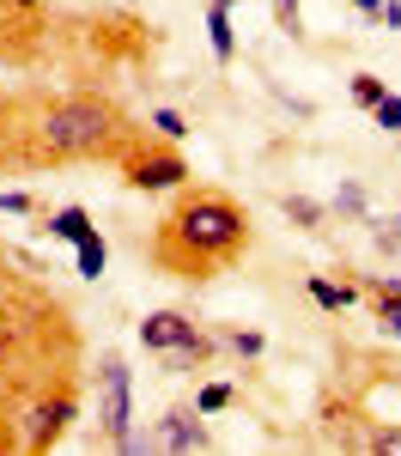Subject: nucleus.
I'll use <instances>...</instances> for the list:
<instances>
[{"label":"nucleus","instance_id":"1","mask_svg":"<svg viewBox=\"0 0 401 456\" xmlns=\"http://www.w3.org/2000/svg\"><path fill=\"white\" fill-rule=\"evenodd\" d=\"M250 249V213L225 189H182L177 208L158 219L152 262L171 281H213Z\"/></svg>","mask_w":401,"mask_h":456},{"label":"nucleus","instance_id":"2","mask_svg":"<svg viewBox=\"0 0 401 456\" xmlns=\"http://www.w3.org/2000/svg\"><path fill=\"white\" fill-rule=\"evenodd\" d=\"M25 165H68V159H128L140 134L109 98H92V92H73V98H55L43 104L31 128H25Z\"/></svg>","mask_w":401,"mask_h":456},{"label":"nucleus","instance_id":"3","mask_svg":"<svg viewBox=\"0 0 401 456\" xmlns=\"http://www.w3.org/2000/svg\"><path fill=\"white\" fill-rule=\"evenodd\" d=\"M98 432H104L109 451H140V438H134V371L122 353L98 359Z\"/></svg>","mask_w":401,"mask_h":456},{"label":"nucleus","instance_id":"4","mask_svg":"<svg viewBox=\"0 0 401 456\" xmlns=\"http://www.w3.org/2000/svg\"><path fill=\"white\" fill-rule=\"evenodd\" d=\"M140 341H146V353H171V371H188V365L213 359V347H219L213 335H201L182 311H152L140 322Z\"/></svg>","mask_w":401,"mask_h":456},{"label":"nucleus","instance_id":"5","mask_svg":"<svg viewBox=\"0 0 401 456\" xmlns=\"http://www.w3.org/2000/svg\"><path fill=\"white\" fill-rule=\"evenodd\" d=\"M182 176H188V159L177 152V141L134 146V152L122 159V183H128V189H177Z\"/></svg>","mask_w":401,"mask_h":456},{"label":"nucleus","instance_id":"6","mask_svg":"<svg viewBox=\"0 0 401 456\" xmlns=\"http://www.w3.org/2000/svg\"><path fill=\"white\" fill-rule=\"evenodd\" d=\"M73 414H79L73 384H55L31 414H25V451H49V444H61V432L73 426Z\"/></svg>","mask_w":401,"mask_h":456},{"label":"nucleus","instance_id":"7","mask_svg":"<svg viewBox=\"0 0 401 456\" xmlns=\"http://www.w3.org/2000/svg\"><path fill=\"white\" fill-rule=\"evenodd\" d=\"M207 414H201V408H171V414H164V420L152 426V438H146V444H152V451H207V444H213V438H207ZM140 444V451H146Z\"/></svg>","mask_w":401,"mask_h":456},{"label":"nucleus","instance_id":"8","mask_svg":"<svg viewBox=\"0 0 401 456\" xmlns=\"http://www.w3.org/2000/svg\"><path fill=\"white\" fill-rule=\"evenodd\" d=\"M231 12H237V0H207V43H213V61L225 68L231 55H237V31H231Z\"/></svg>","mask_w":401,"mask_h":456},{"label":"nucleus","instance_id":"9","mask_svg":"<svg viewBox=\"0 0 401 456\" xmlns=\"http://www.w3.org/2000/svg\"><path fill=\"white\" fill-rule=\"evenodd\" d=\"M43 225H49V238H61V244H79V238L92 232V213H85V208H55L49 219H43Z\"/></svg>","mask_w":401,"mask_h":456},{"label":"nucleus","instance_id":"10","mask_svg":"<svg viewBox=\"0 0 401 456\" xmlns=\"http://www.w3.org/2000/svg\"><path fill=\"white\" fill-rule=\"evenodd\" d=\"M280 213H286L298 232H323V219H328V208L310 201V195H280Z\"/></svg>","mask_w":401,"mask_h":456},{"label":"nucleus","instance_id":"11","mask_svg":"<svg viewBox=\"0 0 401 456\" xmlns=\"http://www.w3.org/2000/svg\"><path fill=\"white\" fill-rule=\"evenodd\" d=\"M79 256H73V262H79V274H85V281H98V274H104L109 268V244L104 238H98V225H92V232H85V238H79Z\"/></svg>","mask_w":401,"mask_h":456},{"label":"nucleus","instance_id":"12","mask_svg":"<svg viewBox=\"0 0 401 456\" xmlns=\"http://www.w3.org/2000/svg\"><path fill=\"white\" fill-rule=\"evenodd\" d=\"M310 298H317L323 311H347V305H353L359 292H353V286H341V281H323V274H317V281H310Z\"/></svg>","mask_w":401,"mask_h":456},{"label":"nucleus","instance_id":"13","mask_svg":"<svg viewBox=\"0 0 401 456\" xmlns=\"http://www.w3.org/2000/svg\"><path fill=\"white\" fill-rule=\"evenodd\" d=\"M371 122H377L383 134H401V98H396V92H383V98L371 104Z\"/></svg>","mask_w":401,"mask_h":456},{"label":"nucleus","instance_id":"14","mask_svg":"<svg viewBox=\"0 0 401 456\" xmlns=\"http://www.w3.org/2000/svg\"><path fill=\"white\" fill-rule=\"evenodd\" d=\"M231 402H237L231 384H201V395H195V408H201V414H225Z\"/></svg>","mask_w":401,"mask_h":456},{"label":"nucleus","instance_id":"15","mask_svg":"<svg viewBox=\"0 0 401 456\" xmlns=\"http://www.w3.org/2000/svg\"><path fill=\"white\" fill-rule=\"evenodd\" d=\"M383 92H389V86H383L377 73H353V104H359V110H371Z\"/></svg>","mask_w":401,"mask_h":456},{"label":"nucleus","instance_id":"16","mask_svg":"<svg viewBox=\"0 0 401 456\" xmlns=\"http://www.w3.org/2000/svg\"><path fill=\"white\" fill-rule=\"evenodd\" d=\"M152 128H158V141H182V134H188V122H182L177 110L164 104V110H152Z\"/></svg>","mask_w":401,"mask_h":456},{"label":"nucleus","instance_id":"17","mask_svg":"<svg viewBox=\"0 0 401 456\" xmlns=\"http://www.w3.org/2000/svg\"><path fill=\"white\" fill-rule=\"evenodd\" d=\"M274 25L286 37H304V12H298V0H274Z\"/></svg>","mask_w":401,"mask_h":456},{"label":"nucleus","instance_id":"18","mask_svg":"<svg viewBox=\"0 0 401 456\" xmlns=\"http://www.w3.org/2000/svg\"><path fill=\"white\" fill-rule=\"evenodd\" d=\"M225 347H231V353H244V359H255V353L268 347V341H261L255 329H225Z\"/></svg>","mask_w":401,"mask_h":456},{"label":"nucleus","instance_id":"19","mask_svg":"<svg viewBox=\"0 0 401 456\" xmlns=\"http://www.w3.org/2000/svg\"><path fill=\"white\" fill-rule=\"evenodd\" d=\"M371 25H383V31H401V0H383V6L371 12Z\"/></svg>","mask_w":401,"mask_h":456},{"label":"nucleus","instance_id":"20","mask_svg":"<svg viewBox=\"0 0 401 456\" xmlns=\"http://www.w3.org/2000/svg\"><path fill=\"white\" fill-rule=\"evenodd\" d=\"M0 213H36V201L25 189H6V195H0Z\"/></svg>","mask_w":401,"mask_h":456},{"label":"nucleus","instance_id":"21","mask_svg":"<svg viewBox=\"0 0 401 456\" xmlns=\"http://www.w3.org/2000/svg\"><path fill=\"white\" fill-rule=\"evenodd\" d=\"M334 208H341V213H365V189H359V183H347V189L334 195Z\"/></svg>","mask_w":401,"mask_h":456},{"label":"nucleus","instance_id":"22","mask_svg":"<svg viewBox=\"0 0 401 456\" xmlns=\"http://www.w3.org/2000/svg\"><path fill=\"white\" fill-rule=\"evenodd\" d=\"M377 316H383V329L401 341V298H389V305H377Z\"/></svg>","mask_w":401,"mask_h":456},{"label":"nucleus","instance_id":"23","mask_svg":"<svg viewBox=\"0 0 401 456\" xmlns=\"http://www.w3.org/2000/svg\"><path fill=\"white\" fill-rule=\"evenodd\" d=\"M371 298H377V305H389V298H401V281H389V274H383V281H371Z\"/></svg>","mask_w":401,"mask_h":456},{"label":"nucleus","instance_id":"24","mask_svg":"<svg viewBox=\"0 0 401 456\" xmlns=\"http://www.w3.org/2000/svg\"><path fill=\"white\" fill-rule=\"evenodd\" d=\"M377 249L383 256H401V232H377Z\"/></svg>","mask_w":401,"mask_h":456},{"label":"nucleus","instance_id":"25","mask_svg":"<svg viewBox=\"0 0 401 456\" xmlns=\"http://www.w3.org/2000/svg\"><path fill=\"white\" fill-rule=\"evenodd\" d=\"M377 6H383V0H353V12H365V19H371Z\"/></svg>","mask_w":401,"mask_h":456},{"label":"nucleus","instance_id":"26","mask_svg":"<svg viewBox=\"0 0 401 456\" xmlns=\"http://www.w3.org/2000/svg\"><path fill=\"white\" fill-rule=\"evenodd\" d=\"M12 6H19V12H36V6H43V0H12Z\"/></svg>","mask_w":401,"mask_h":456},{"label":"nucleus","instance_id":"27","mask_svg":"<svg viewBox=\"0 0 401 456\" xmlns=\"http://www.w3.org/2000/svg\"><path fill=\"white\" fill-rule=\"evenodd\" d=\"M0 110H6V98H0Z\"/></svg>","mask_w":401,"mask_h":456}]
</instances>
